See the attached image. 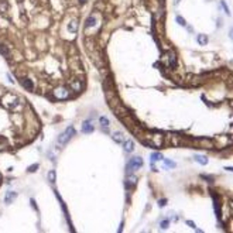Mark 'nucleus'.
Instances as JSON below:
<instances>
[{
    "instance_id": "obj_13",
    "label": "nucleus",
    "mask_w": 233,
    "mask_h": 233,
    "mask_svg": "<svg viewBox=\"0 0 233 233\" xmlns=\"http://www.w3.org/2000/svg\"><path fill=\"white\" fill-rule=\"evenodd\" d=\"M95 23H96V18H95V17H89L88 20H86V24H85V27L88 28V27H91V26H95Z\"/></svg>"
},
{
    "instance_id": "obj_6",
    "label": "nucleus",
    "mask_w": 233,
    "mask_h": 233,
    "mask_svg": "<svg viewBox=\"0 0 233 233\" xmlns=\"http://www.w3.org/2000/svg\"><path fill=\"white\" fill-rule=\"evenodd\" d=\"M113 140H115L116 143H124L126 140H124V136L121 131H116L115 134H113Z\"/></svg>"
},
{
    "instance_id": "obj_11",
    "label": "nucleus",
    "mask_w": 233,
    "mask_h": 233,
    "mask_svg": "<svg viewBox=\"0 0 233 233\" xmlns=\"http://www.w3.org/2000/svg\"><path fill=\"white\" fill-rule=\"evenodd\" d=\"M160 160H163V154H161V153H154V154H151V161L153 163L160 161Z\"/></svg>"
},
{
    "instance_id": "obj_17",
    "label": "nucleus",
    "mask_w": 233,
    "mask_h": 233,
    "mask_svg": "<svg viewBox=\"0 0 233 233\" xmlns=\"http://www.w3.org/2000/svg\"><path fill=\"white\" fill-rule=\"evenodd\" d=\"M177 23H178L179 26H182V27H184V26H187V21H185V18H182L181 16H177Z\"/></svg>"
},
{
    "instance_id": "obj_20",
    "label": "nucleus",
    "mask_w": 233,
    "mask_h": 233,
    "mask_svg": "<svg viewBox=\"0 0 233 233\" xmlns=\"http://www.w3.org/2000/svg\"><path fill=\"white\" fill-rule=\"evenodd\" d=\"M167 226H168V220H163V222H161V227H163V229H167Z\"/></svg>"
},
{
    "instance_id": "obj_3",
    "label": "nucleus",
    "mask_w": 233,
    "mask_h": 233,
    "mask_svg": "<svg viewBox=\"0 0 233 233\" xmlns=\"http://www.w3.org/2000/svg\"><path fill=\"white\" fill-rule=\"evenodd\" d=\"M82 131H83V133H92V131H93V123L89 120L83 121V124H82Z\"/></svg>"
},
{
    "instance_id": "obj_25",
    "label": "nucleus",
    "mask_w": 233,
    "mask_h": 233,
    "mask_svg": "<svg viewBox=\"0 0 233 233\" xmlns=\"http://www.w3.org/2000/svg\"><path fill=\"white\" fill-rule=\"evenodd\" d=\"M0 179H2V177H0Z\"/></svg>"
},
{
    "instance_id": "obj_24",
    "label": "nucleus",
    "mask_w": 233,
    "mask_h": 233,
    "mask_svg": "<svg viewBox=\"0 0 233 233\" xmlns=\"http://www.w3.org/2000/svg\"><path fill=\"white\" fill-rule=\"evenodd\" d=\"M85 2H86V0H81V3H85Z\"/></svg>"
},
{
    "instance_id": "obj_14",
    "label": "nucleus",
    "mask_w": 233,
    "mask_h": 233,
    "mask_svg": "<svg viewBox=\"0 0 233 233\" xmlns=\"http://www.w3.org/2000/svg\"><path fill=\"white\" fill-rule=\"evenodd\" d=\"M164 164H165L167 168H175L177 167V164L174 163V161H171V160H164Z\"/></svg>"
},
{
    "instance_id": "obj_15",
    "label": "nucleus",
    "mask_w": 233,
    "mask_h": 233,
    "mask_svg": "<svg viewBox=\"0 0 233 233\" xmlns=\"http://www.w3.org/2000/svg\"><path fill=\"white\" fill-rule=\"evenodd\" d=\"M48 181L51 182V184H54V182H55V171H54V169L48 173Z\"/></svg>"
},
{
    "instance_id": "obj_4",
    "label": "nucleus",
    "mask_w": 233,
    "mask_h": 233,
    "mask_svg": "<svg viewBox=\"0 0 233 233\" xmlns=\"http://www.w3.org/2000/svg\"><path fill=\"white\" fill-rule=\"evenodd\" d=\"M99 121H100V124H102V129L107 133V131H109V119L105 117V116H102V117L99 119Z\"/></svg>"
},
{
    "instance_id": "obj_8",
    "label": "nucleus",
    "mask_w": 233,
    "mask_h": 233,
    "mask_svg": "<svg viewBox=\"0 0 233 233\" xmlns=\"http://www.w3.org/2000/svg\"><path fill=\"white\" fill-rule=\"evenodd\" d=\"M195 161H197V163H199L201 165H206V164H208V158L205 157V155H195Z\"/></svg>"
},
{
    "instance_id": "obj_22",
    "label": "nucleus",
    "mask_w": 233,
    "mask_h": 233,
    "mask_svg": "<svg viewBox=\"0 0 233 233\" xmlns=\"http://www.w3.org/2000/svg\"><path fill=\"white\" fill-rule=\"evenodd\" d=\"M187 223H188V225H189V226H191V227H194V229H197V226H195V223H194V222H191V220H188V222H187Z\"/></svg>"
},
{
    "instance_id": "obj_19",
    "label": "nucleus",
    "mask_w": 233,
    "mask_h": 233,
    "mask_svg": "<svg viewBox=\"0 0 233 233\" xmlns=\"http://www.w3.org/2000/svg\"><path fill=\"white\" fill-rule=\"evenodd\" d=\"M220 4H222V7L225 9V11H226L227 14H230V13H229V7L226 6V3H225V2H220Z\"/></svg>"
},
{
    "instance_id": "obj_21",
    "label": "nucleus",
    "mask_w": 233,
    "mask_h": 233,
    "mask_svg": "<svg viewBox=\"0 0 233 233\" xmlns=\"http://www.w3.org/2000/svg\"><path fill=\"white\" fill-rule=\"evenodd\" d=\"M165 203H167V199H161V201H158V205H160V206H165Z\"/></svg>"
},
{
    "instance_id": "obj_10",
    "label": "nucleus",
    "mask_w": 233,
    "mask_h": 233,
    "mask_svg": "<svg viewBox=\"0 0 233 233\" xmlns=\"http://www.w3.org/2000/svg\"><path fill=\"white\" fill-rule=\"evenodd\" d=\"M21 85H23L26 89H28V91L33 89V82H31L30 79H23V81H21Z\"/></svg>"
},
{
    "instance_id": "obj_12",
    "label": "nucleus",
    "mask_w": 233,
    "mask_h": 233,
    "mask_svg": "<svg viewBox=\"0 0 233 233\" xmlns=\"http://www.w3.org/2000/svg\"><path fill=\"white\" fill-rule=\"evenodd\" d=\"M0 54H3L6 58H10V52H9V50H7L4 45H0Z\"/></svg>"
},
{
    "instance_id": "obj_5",
    "label": "nucleus",
    "mask_w": 233,
    "mask_h": 233,
    "mask_svg": "<svg viewBox=\"0 0 233 233\" xmlns=\"http://www.w3.org/2000/svg\"><path fill=\"white\" fill-rule=\"evenodd\" d=\"M16 198H17V194H16V192H11V191H9V192L6 194V198H4V202H6V203H11L13 201L16 199Z\"/></svg>"
},
{
    "instance_id": "obj_18",
    "label": "nucleus",
    "mask_w": 233,
    "mask_h": 233,
    "mask_svg": "<svg viewBox=\"0 0 233 233\" xmlns=\"http://www.w3.org/2000/svg\"><path fill=\"white\" fill-rule=\"evenodd\" d=\"M37 168H38V164H33V165H30V167L27 168V171H28V173H34Z\"/></svg>"
},
{
    "instance_id": "obj_1",
    "label": "nucleus",
    "mask_w": 233,
    "mask_h": 233,
    "mask_svg": "<svg viewBox=\"0 0 233 233\" xmlns=\"http://www.w3.org/2000/svg\"><path fill=\"white\" fill-rule=\"evenodd\" d=\"M143 165V160L141 157H133L131 160H129V163L126 164V174L127 175H131L134 171L140 168Z\"/></svg>"
},
{
    "instance_id": "obj_2",
    "label": "nucleus",
    "mask_w": 233,
    "mask_h": 233,
    "mask_svg": "<svg viewBox=\"0 0 233 233\" xmlns=\"http://www.w3.org/2000/svg\"><path fill=\"white\" fill-rule=\"evenodd\" d=\"M73 134H75V129H73L72 126L68 127L64 133L59 134V137H58V144H59V145H65V144H67V141L73 136Z\"/></svg>"
},
{
    "instance_id": "obj_9",
    "label": "nucleus",
    "mask_w": 233,
    "mask_h": 233,
    "mask_svg": "<svg viewBox=\"0 0 233 233\" xmlns=\"http://www.w3.org/2000/svg\"><path fill=\"white\" fill-rule=\"evenodd\" d=\"M198 44H199V45L208 44V37H206L205 34H199V35H198Z\"/></svg>"
},
{
    "instance_id": "obj_7",
    "label": "nucleus",
    "mask_w": 233,
    "mask_h": 233,
    "mask_svg": "<svg viewBox=\"0 0 233 233\" xmlns=\"http://www.w3.org/2000/svg\"><path fill=\"white\" fill-rule=\"evenodd\" d=\"M124 150H126L127 153H131L134 150V143L131 141V140H126V141H124Z\"/></svg>"
},
{
    "instance_id": "obj_16",
    "label": "nucleus",
    "mask_w": 233,
    "mask_h": 233,
    "mask_svg": "<svg viewBox=\"0 0 233 233\" xmlns=\"http://www.w3.org/2000/svg\"><path fill=\"white\" fill-rule=\"evenodd\" d=\"M68 28H69V31L75 33V31H76V21H75V20H73V21H71V23H69V26H68Z\"/></svg>"
},
{
    "instance_id": "obj_23",
    "label": "nucleus",
    "mask_w": 233,
    "mask_h": 233,
    "mask_svg": "<svg viewBox=\"0 0 233 233\" xmlns=\"http://www.w3.org/2000/svg\"><path fill=\"white\" fill-rule=\"evenodd\" d=\"M179 2H181V0H174V4L177 6V4H179Z\"/></svg>"
}]
</instances>
